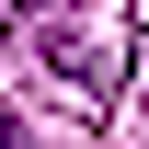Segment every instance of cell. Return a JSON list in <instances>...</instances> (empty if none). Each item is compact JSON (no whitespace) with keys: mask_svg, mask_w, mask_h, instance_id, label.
Wrapping results in <instances>:
<instances>
[{"mask_svg":"<svg viewBox=\"0 0 149 149\" xmlns=\"http://www.w3.org/2000/svg\"><path fill=\"white\" fill-rule=\"evenodd\" d=\"M0 149H12V138H0Z\"/></svg>","mask_w":149,"mask_h":149,"instance_id":"obj_2","label":"cell"},{"mask_svg":"<svg viewBox=\"0 0 149 149\" xmlns=\"http://www.w3.org/2000/svg\"><path fill=\"white\" fill-rule=\"evenodd\" d=\"M46 57H57V80L103 92V80H115V23H92V35H69V23H57V35H46Z\"/></svg>","mask_w":149,"mask_h":149,"instance_id":"obj_1","label":"cell"}]
</instances>
